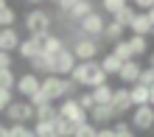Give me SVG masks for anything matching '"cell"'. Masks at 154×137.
<instances>
[{"label": "cell", "instance_id": "48", "mask_svg": "<svg viewBox=\"0 0 154 137\" xmlns=\"http://www.w3.org/2000/svg\"><path fill=\"white\" fill-rule=\"evenodd\" d=\"M0 126H3V120H0Z\"/></svg>", "mask_w": 154, "mask_h": 137}, {"label": "cell", "instance_id": "7", "mask_svg": "<svg viewBox=\"0 0 154 137\" xmlns=\"http://www.w3.org/2000/svg\"><path fill=\"white\" fill-rule=\"evenodd\" d=\"M6 117L11 123H25V126H28L31 120H37V109H34L28 101H14L11 106L6 109Z\"/></svg>", "mask_w": 154, "mask_h": 137}, {"label": "cell", "instance_id": "38", "mask_svg": "<svg viewBox=\"0 0 154 137\" xmlns=\"http://www.w3.org/2000/svg\"><path fill=\"white\" fill-rule=\"evenodd\" d=\"M76 101H79V106H81V109H84V112H87V115H90V112H93V106H95V104H93V95H90V93H81V95L76 98Z\"/></svg>", "mask_w": 154, "mask_h": 137}, {"label": "cell", "instance_id": "15", "mask_svg": "<svg viewBox=\"0 0 154 137\" xmlns=\"http://www.w3.org/2000/svg\"><path fill=\"white\" fill-rule=\"evenodd\" d=\"M20 34H17V28H0V50L3 53H11L20 48Z\"/></svg>", "mask_w": 154, "mask_h": 137}, {"label": "cell", "instance_id": "2", "mask_svg": "<svg viewBox=\"0 0 154 137\" xmlns=\"http://www.w3.org/2000/svg\"><path fill=\"white\" fill-rule=\"evenodd\" d=\"M39 90L45 95H48V101L53 104V101H65V98H76V84L70 78H62V76H45L42 78V84H39Z\"/></svg>", "mask_w": 154, "mask_h": 137}, {"label": "cell", "instance_id": "43", "mask_svg": "<svg viewBox=\"0 0 154 137\" xmlns=\"http://www.w3.org/2000/svg\"><path fill=\"white\" fill-rule=\"evenodd\" d=\"M0 137H11V132H8V126H0Z\"/></svg>", "mask_w": 154, "mask_h": 137}, {"label": "cell", "instance_id": "33", "mask_svg": "<svg viewBox=\"0 0 154 137\" xmlns=\"http://www.w3.org/2000/svg\"><path fill=\"white\" fill-rule=\"evenodd\" d=\"M112 132H115V137H137V134H134V129H132L129 123H123V120H118V123L112 126Z\"/></svg>", "mask_w": 154, "mask_h": 137}, {"label": "cell", "instance_id": "36", "mask_svg": "<svg viewBox=\"0 0 154 137\" xmlns=\"http://www.w3.org/2000/svg\"><path fill=\"white\" fill-rule=\"evenodd\" d=\"M11 104H14V93L11 90H0V112H6Z\"/></svg>", "mask_w": 154, "mask_h": 137}, {"label": "cell", "instance_id": "5", "mask_svg": "<svg viewBox=\"0 0 154 137\" xmlns=\"http://www.w3.org/2000/svg\"><path fill=\"white\" fill-rule=\"evenodd\" d=\"M56 112H59L62 120H67V123H73V126H81V123H87V120H90V115L79 106L76 98H65V101L56 106Z\"/></svg>", "mask_w": 154, "mask_h": 137}, {"label": "cell", "instance_id": "47", "mask_svg": "<svg viewBox=\"0 0 154 137\" xmlns=\"http://www.w3.org/2000/svg\"><path fill=\"white\" fill-rule=\"evenodd\" d=\"M151 70H154V53H151Z\"/></svg>", "mask_w": 154, "mask_h": 137}, {"label": "cell", "instance_id": "28", "mask_svg": "<svg viewBox=\"0 0 154 137\" xmlns=\"http://www.w3.org/2000/svg\"><path fill=\"white\" fill-rule=\"evenodd\" d=\"M126 45H129V50H132L134 59L146 53V39H143V36H129V39H126Z\"/></svg>", "mask_w": 154, "mask_h": 137}, {"label": "cell", "instance_id": "16", "mask_svg": "<svg viewBox=\"0 0 154 137\" xmlns=\"http://www.w3.org/2000/svg\"><path fill=\"white\" fill-rule=\"evenodd\" d=\"M112 120H115L112 106H93V112H90V123H93L95 129H98V126L104 129V126H106V123H112Z\"/></svg>", "mask_w": 154, "mask_h": 137}, {"label": "cell", "instance_id": "9", "mask_svg": "<svg viewBox=\"0 0 154 137\" xmlns=\"http://www.w3.org/2000/svg\"><path fill=\"white\" fill-rule=\"evenodd\" d=\"M79 65L76 56H73V50L65 48V50H59L56 56H53V76H62V78H67L70 73H73V67Z\"/></svg>", "mask_w": 154, "mask_h": 137}, {"label": "cell", "instance_id": "19", "mask_svg": "<svg viewBox=\"0 0 154 137\" xmlns=\"http://www.w3.org/2000/svg\"><path fill=\"white\" fill-rule=\"evenodd\" d=\"M112 93H115V90H112L109 84H101V87L90 90V95H93V104H95V106H109V104H112Z\"/></svg>", "mask_w": 154, "mask_h": 137}, {"label": "cell", "instance_id": "25", "mask_svg": "<svg viewBox=\"0 0 154 137\" xmlns=\"http://www.w3.org/2000/svg\"><path fill=\"white\" fill-rule=\"evenodd\" d=\"M73 132H76L73 123L62 120V117H56V120H53V134H56V137H73Z\"/></svg>", "mask_w": 154, "mask_h": 137}, {"label": "cell", "instance_id": "41", "mask_svg": "<svg viewBox=\"0 0 154 137\" xmlns=\"http://www.w3.org/2000/svg\"><path fill=\"white\" fill-rule=\"evenodd\" d=\"M137 8H140V11H151V8H154V3H149V0H137ZM137 8H134V11H137Z\"/></svg>", "mask_w": 154, "mask_h": 137}, {"label": "cell", "instance_id": "20", "mask_svg": "<svg viewBox=\"0 0 154 137\" xmlns=\"http://www.w3.org/2000/svg\"><path fill=\"white\" fill-rule=\"evenodd\" d=\"M129 28H132L134 36H143V39H146L149 34H154V31H151V25H149V17H146V14H134V20H132Z\"/></svg>", "mask_w": 154, "mask_h": 137}, {"label": "cell", "instance_id": "4", "mask_svg": "<svg viewBox=\"0 0 154 137\" xmlns=\"http://www.w3.org/2000/svg\"><path fill=\"white\" fill-rule=\"evenodd\" d=\"M51 25H53V17L48 11H42V8H31L25 14V31L31 36H45L51 31Z\"/></svg>", "mask_w": 154, "mask_h": 137}, {"label": "cell", "instance_id": "37", "mask_svg": "<svg viewBox=\"0 0 154 137\" xmlns=\"http://www.w3.org/2000/svg\"><path fill=\"white\" fill-rule=\"evenodd\" d=\"M123 6H126L123 0H104V11H106V14H112V17H115L118 11H121Z\"/></svg>", "mask_w": 154, "mask_h": 137}, {"label": "cell", "instance_id": "23", "mask_svg": "<svg viewBox=\"0 0 154 137\" xmlns=\"http://www.w3.org/2000/svg\"><path fill=\"white\" fill-rule=\"evenodd\" d=\"M134 14H137V11H134V6H129V3H126L121 11L115 14V20H112V23H118L121 28H129V25H132V20H134Z\"/></svg>", "mask_w": 154, "mask_h": 137}, {"label": "cell", "instance_id": "40", "mask_svg": "<svg viewBox=\"0 0 154 137\" xmlns=\"http://www.w3.org/2000/svg\"><path fill=\"white\" fill-rule=\"evenodd\" d=\"M11 53H3V50H0V70H11Z\"/></svg>", "mask_w": 154, "mask_h": 137}, {"label": "cell", "instance_id": "3", "mask_svg": "<svg viewBox=\"0 0 154 137\" xmlns=\"http://www.w3.org/2000/svg\"><path fill=\"white\" fill-rule=\"evenodd\" d=\"M70 50H73L76 62H95V56L101 53V45H98V39H90L81 31H76V39H73Z\"/></svg>", "mask_w": 154, "mask_h": 137}, {"label": "cell", "instance_id": "32", "mask_svg": "<svg viewBox=\"0 0 154 137\" xmlns=\"http://www.w3.org/2000/svg\"><path fill=\"white\" fill-rule=\"evenodd\" d=\"M73 137H98V129L93 123H81V126H76V132H73Z\"/></svg>", "mask_w": 154, "mask_h": 137}, {"label": "cell", "instance_id": "1", "mask_svg": "<svg viewBox=\"0 0 154 137\" xmlns=\"http://www.w3.org/2000/svg\"><path fill=\"white\" fill-rule=\"evenodd\" d=\"M67 78L73 81L76 87H90V90H95V87L106 84V73L101 70L98 59H95V62H79Z\"/></svg>", "mask_w": 154, "mask_h": 137}, {"label": "cell", "instance_id": "27", "mask_svg": "<svg viewBox=\"0 0 154 137\" xmlns=\"http://www.w3.org/2000/svg\"><path fill=\"white\" fill-rule=\"evenodd\" d=\"M123 31H126V28H121L118 23H106V28H104V34H101V36H104V39H109V42L115 45V42H121Z\"/></svg>", "mask_w": 154, "mask_h": 137}, {"label": "cell", "instance_id": "31", "mask_svg": "<svg viewBox=\"0 0 154 137\" xmlns=\"http://www.w3.org/2000/svg\"><path fill=\"white\" fill-rule=\"evenodd\" d=\"M8 132H11V137H34V129L25 126V123H11Z\"/></svg>", "mask_w": 154, "mask_h": 137}, {"label": "cell", "instance_id": "44", "mask_svg": "<svg viewBox=\"0 0 154 137\" xmlns=\"http://www.w3.org/2000/svg\"><path fill=\"white\" fill-rule=\"evenodd\" d=\"M146 17H149V25H151V31H154V8H151V11H149Z\"/></svg>", "mask_w": 154, "mask_h": 137}, {"label": "cell", "instance_id": "45", "mask_svg": "<svg viewBox=\"0 0 154 137\" xmlns=\"http://www.w3.org/2000/svg\"><path fill=\"white\" fill-rule=\"evenodd\" d=\"M149 106H154V87L149 90Z\"/></svg>", "mask_w": 154, "mask_h": 137}, {"label": "cell", "instance_id": "17", "mask_svg": "<svg viewBox=\"0 0 154 137\" xmlns=\"http://www.w3.org/2000/svg\"><path fill=\"white\" fill-rule=\"evenodd\" d=\"M31 65V73L34 76H39V78H45V76H53V56H37L34 62H28Z\"/></svg>", "mask_w": 154, "mask_h": 137}, {"label": "cell", "instance_id": "10", "mask_svg": "<svg viewBox=\"0 0 154 137\" xmlns=\"http://www.w3.org/2000/svg\"><path fill=\"white\" fill-rule=\"evenodd\" d=\"M39 84H42V78L39 76H34V73H23V76H17V93L23 95V101H28V98H34L39 93Z\"/></svg>", "mask_w": 154, "mask_h": 137}, {"label": "cell", "instance_id": "13", "mask_svg": "<svg viewBox=\"0 0 154 137\" xmlns=\"http://www.w3.org/2000/svg\"><path fill=\"white\" fill-rule=\"evenodd\" d=\"M112 112H115V117H121V115H126L129 109H134L132 106V98H129V87H118L115 93H112Z\"/></svg>", "mask_w": 154, "mask_h": 137}, {"label": "cell", "instance_id": "6", "mask_svg": "<svg viewBox=\"0 0 154 137\" xmlns=\"http://www.w3.org/2000/svg\"><path fill=\"white\" fill-rule=\"evenodd\" d=\"M59 11H65L67 20L81 23L90 11H95V8H93V3H90V0H62V3H59Z\"/></svg>", "mask_w": 154, "mask_h": 137}, {"label": "cell", "instance_id": "46", "mask_svg": "<svg viewBox=\"0 0 154 137\" xmlns=\"http://www.w3.org/2000/svg\"><path fill=\"white\" fill-rule=\"evenodd\" d=\"M3 8H6V3H3V0H0V11H3Z\"/></svg>", "mask_w": 154, "mask_h": 137}, {"label": "cell", "instance_id": "18", "mask_svg": "<svg viewBox=\"0 0 154 137\" xmlns=\"http://www.w3.org/2000/svg\"><path fill=\"white\" fill-rule=\"evenodd\" d=\"M67 45H65V39L62 36H56V34H45V42H42V53L45 56H56L59 50H65Z\"/></svg>", "mask_w": 154, "mask_h": 137}, {"label": "cell", "instance_id": "34", "mask_svg": "<svg viewBox=\"0 0 154 137\" xmlns=\"http://www.w3.org/2000/svg\"><path fill=\"white\" fill-rule=\"evenodd\" d=\"M31 129H34V137H51V134H53V123H42V120H37Z\"/></svg>", "mask_w": 154, "mask_h": 137}, {"label": "cell", "instance_id": "42", "mask_svg": "<svg viewBox=\"0 0 154 137\" xmlns=\"http://www.w3.org/2000/svg\"><path fill=\"white\" fill-rule=\"evenodd\" d=\"M98 137H115L112 126H104V129H98Z\"/></svg>", "mask_w": 154, "mask_h": 137}, {"label": "cell", "instance_id": "8", "mask_svg": "<svg viewBox=\"0 0 154 137\" xmlns=\"http://www.w3.org/2000/svg\"><path fill=\"white\" fill-rule=\"evenodd\" d=\"M104 28H106V20H104V14H98V11H90L84 20L79 23V31L84 36H90V39H98V36L104 34Z\"/></svg>", "mask_w": 154, "mask_h": 137}, {"label": "cell", "instance_id": "12", "mask_svg": "<svg viewBox=\"0 0 154 137\" xmlns=\"http://www.w3.org/2000/svg\"><path fill=\"white\" fill-rule=\"evenodd\" d=\"M42 42H45V36H28V39H23L20 42V56L25 62H34L37 56H42Z\"/></svg>", "mask_w": 154, "mask_h": 137}, {"label": "cell", "instance_id": "35", "mask_svg": "<svg viewBox=\"0 0 154 137\" xmlns=\"http://www.w3.org/2000/svg\"><path fill=\"white\" fill-rule=\"evenodd\" d=\"M137 84H140V87H146V90H151V87H154V70H151V67H149V70H140Z\"/></svg>", "mask_w": 154, "mask_h": 137}, {"label": "cell", "instance_id": "30", "mask_svg": "<svg viewBox=\"0 0 154 137\" xmlns=\"http://www.w3.org/2000/svg\"><path fill=\"white\" fill-rule=\"evenodd\" d=\"M14 87H17L14 70H0V90H11V93H14Z\"/></svg>", "mask_w": 154, "mask_h": 137}, {"label": "cell", "instance_id": "49", "mask_svg": "<svg viewBox=\"0 0 154 137\" xmlns=\"http://www.w3.org/2000/svg\"><path fill=\"white\" fill-rule=\"evenodd\" d=\"M51 137H56V134H51Z\"/></svg>", "mask_w": 154, "mask_h": 137}, {"label": "cell", "instance_id": "22", "mask_svg": "<svg viewBox=\"0 0 154 137\" xmlns=\"http://www.w3.org/2000/svg\"><path fill=\"white\" fill-rule=\"evenodd\" d=\"M129 98H132V106H149V90L140 84L129 87Z\"/></svg>", "mask_w": 154, "mask_h": 137}, {"label": "cell", "instance_id": "26", "mask_svg": "<svg viewBox=\"0 0 154 137\" xmlns=\"http://www.w3.org/2000/svg\"><path fill=\"white\" fill-rule=\"evenodd\" d=\"M112 56L115 59H121V62H132L134 56H132V50H129V45H126V39H121V42H115L112 45Z\"/></svg>", "mask_w": 154, "mask_h": 137}, {"label": "cell", "instance_id": "11", "mask_svg": "<svg viewBox=\"0 0 154 137\" xmlns=\"http://www.w3.org/2000/svg\"><path fill=\"white\" fill-rule=\"evenodd\" d=\"M132 126H137V132H149L154 126V106H134L132 109Z\"/></svg>", "mask_w": 154, "mask_h": 137}, {"label": "cell", "instance_id": "39", "mask_svg": "<svg viewBox=\"0 0 154 137\" xmlns=\"http://www.w3.org/2000/svg\"><path fill=\"white\" fill-rule=\"evenodd\" d=\"M28 104H31L34 109H39V106H45V104H51V101H48V95H45L42 90H39V93L34 95V98H28Z\"/></svg>", "mask_w": 154, "mask_h": 137}, {"label": "cell", "instance_id": "29", "mask_svg": "<svg viewBox=\"0 0 154 137\" xmlns=\"http://www.w3.org/2000/svg\"><path fill=\"white\" fill-rule=\"evenodd\" d=\"M14 23H17V11L11 6H6L0 11V28H14Z\"/></svg>", "mask_w": 154, "mask_h": 137}, {"label": "cell", "instance_id": "21", "mask_svg": "<svg viewBox=\"0 0 154 137\" xmlns=\"http://www.w3.org/2000/svg\"><path fill=\"white\" fill-rule=\"evenodd\" d=\"M98 65H101V70L106 73V76H118V73H121V67H123V62L115 59L112 53H106L104 59H98Z\"/></svg>", "mask_w": 154, "mask_h": 137}, {"label": "cell", "instance_id": "14", "mask_svg": "<svg viewBox=\"0 0 154 137\" xmlns=\"http://www.w3.org/2000/svg\"><path fill=\"white\" fill-rule=\"evenodd\" d=\"M140 62L137 59H132V62H123V67H121V73H118V78L123 81V87H134L137 84V76H140Z\"/></svg>", "mask_w": 154, "mask_h": 137}, {"label": "cell", "instance_id": "24", "mask_svg": "<svg viewBox=\"0 0 154 137\" xmlns=\"http://www.w3.org/2000/svg\"><path fill=\"white\" fill-rule=\"evenodd\" d=\"M56 117H59V112H56V106H53V104H45V106L37 109V120H42V123H53Z\"/></svg>", "mask_w": 154, "mask_h": 137}]
</instances>
